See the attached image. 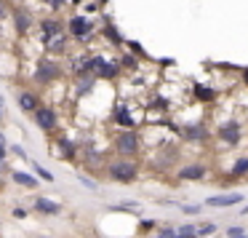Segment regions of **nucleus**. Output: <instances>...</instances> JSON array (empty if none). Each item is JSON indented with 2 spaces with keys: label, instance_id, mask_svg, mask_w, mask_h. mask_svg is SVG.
Returning <instances> with one entry per match:
<instances>
[{
  "label": "nucleus",
  "instance_id": "f257e3e1",
  "mask_svg": "<svg viewBox=\"0 0 248 238\" xmlns=\"http://www.w3.org/2000/svg\"><path fill=\"white\" fill-rule=\"evenodd\" d=\"M107 171H109V179H112V182H120V185H131L139 177V169L131 161H115V163H109Z\"/></svg>",
  "mask_w": 248,
  "mask_h": 238
},
{
  "label": "nucleus",
  "instance_id": "f03ea898",
  "mask_svg": "<svg viewBox=\"0 0 248 238\" xmlns=\"http://www.w3.org/2000/svg\"><path fill=\"white\" fill-rule=\"evenodd\" d=\"M115 147H118L120 155H136L139 153V136L134 131H125V134H120L115 139Z\"/></svg>",
  "mask_w": 248,
  "mask_h": 238
},
{
  "label": "nucleus",
  "instance_id": "7ed1b4c3",
  "mask_svg": "<svg viewBox=\"0 0 248 238\" xmlns=\"http://www.w3.org/2000/svg\"><path fill=\"white\" fill-rule=\"evenodd\" d=\"M240 201H246L243 193H221V195L208 198V206H214V209H230V206H237Z\"/></svg>",
  "mask_w": 248,
  "mask_h": 238
},
{
  "label": "nucleus",
  "instance_id": "20e7f679",
  "mask_svg": "<svg viewBox=\"0 0 248 238\" xmlns=\"http://www.w3.org/2000/svg\"><path fill=\"white\" fill-rule=\"evenodd\" d=\"M219 139L227 142V145H237V142H240V123H237V120H227V123H221Z\"/></svg>",
  "mask_w": 248,
  "mask_h": 238
},
{
  "label": "nucleus",
  "instance_id": "39448f33",
  "mask_svg": "<svg viewBox=\"0 0 248 238\" xmlns=\"http://www.w3.org/2000/svg\"><path fill=\"white\" fill-rule=\"evenodd\" d=\"M43 43L48 46V49L62 46V27L56 22H43Z\"/></svg>",
  "mask_w": 248,
  "mask_h": 238
},
{
  "label": "nucleus",
  "instance_id": "423d86ee",
  "mask_svg": "<svg viewBox=\"0 0 248 238\" xmlns=\"http://www.w3.org/2000/svg\"><path fill=\"white\" fill-rule=\"evenodd\" d=\"M205 177V166L203 163H192V166H182L179 169V179H203Z\"/></svg>",
  "mask_w": 248,
  "mask_h": 238
},
{
  "label": "nucleus",
  "instance_id": "0eeeda50",
  "mask_svg": "<svg viewBox=\"0 0 248 238\" xmlns=\"http://www.w3.org/2000/svg\"><path fill=\"white\" fill-rule=\"evenodd\" d=\"M35 211H40V214H62V206L56 204V201H51V198H38L35 201Z\"/></svg>",
  "mask_w": 248,
  "mask_h": 238
},
{
  "label": "nucleus",
  "instance_id": "6e6552de",
  "mask_svg": "<svg viewBox=\"0 0 248 238\" xmlns=\"http://www.w3.org/2000/svg\"><path fill=\"white\" fill-rule=\"evenodd\" d=\"M70 30H72V35L83 38V35L91 33V22H88V19H83V17H72L70 19Z\"/></svg>",
  "mask_w": 248,
  "mask_h": 238
},
{
  "label": "nucleus",
  "instance_id": "1a4fd4ad",
  "mask_svg": "<svg viewBox=\"0 0 248 238\" xmlns=\"http://www.w3.org/2000/svg\"><path fill=\"white\" fill-rule=\"evenodd\" d=\"M35 120H38L40 129H54V126H56V115L51 113V110H38Z\"/></svg>",
  "mask_w": 248,
  "mask_h": 238
},
{
  "label": "nucleus",
  "instance_id": "9d476101",
  "mask_svg": "<svg viewBox=\"0 0 248 238\" xmlns=\"http://www.w3.org/2000/svg\"><path fill=\"white\" fill-rule=\"evenodd\" d=\"M19 107L22 110H38V97L32 91H22L19 94Z\"/></svg>",
  "mask_w": 248,
  "mask_h": 238
},
{
  "label": "nucleus",
  "instance_id": "9b49d317",
  "mask_svg": "<svg viewBox=\"0 0 248 238\" xmlns=\"http://www.w3.org/2000/svg\"><path fill=\"white\" fill-rule=\"evenodd\" d=\"M56 72H59V67L51 65V62H43V65L38 67V78H40V81H51V78H56Z\"/></svg>",
  "mask_w": 248,
  "mask_h": 238
},
{
  "label": "nucleus",
  "instance_id": "f8f14e48",
  "mask_svg": "<svg viewBox=\"0 0 248 238\" xmlns=\"http://www.w3.org/2000/svg\"><path fill=\"white\" fill-rule=\"evenodd\" d=\"M195 97L203 99V102H211V99H216V91L208 86H195Z\"/></svg>",
  "mask_w": 248,
  "mask_h": 238
},
{
  "label": "nucleus",
  "instance_id": "ddd939ff",
  "mask_svg": "<svg viewBox=\"0 0 248 238\" xmlns=\"http://www.w3.org/2000/svg\"><path fill=\"white\" fill-rule=\"evenodd\" d=\"M14 182H16V185H24V187H38V179H32L30 174H22V171L14 174Z\"/></svg>",
  "mask_w": 248,
  "mask_h": 238
},
{
  "label": "nucleus",
  "instance_id": "4468645a",
  "mask_svg": "<svg viewBox=\"0 0 248 238\" xmlns=\"http://www.w3.org/2000/svg\"><path fill=\"white\" fill-rule=\"evenodd\" d=\"M176 238H198V227H195V225L176 227Z\"/></svg>",
  "mask_w": 248,
  "mask_h": 238
},
{
  "label": "nucleus",
  "instance_id": "2eb2a0df",
  "mask_svg": "<svg viewBox=\"0 0 248 238\" xmlns=\"http://www.w3.org/2000/svg\"><path fill=\"white\" fill-rule=\"evenodd\" d=\"M243 174H248V158H237L232 166V177H243Z\"/></svg>",
  "mask_w": 248,
  "mask_h": 238
},
{
  "label": "nucleus",
  "instance_id": "dca6fc26",
  "mask_svg": "<svg viewBox=\"0 0 248 238\" xmlns=\"http://www.w3.org/2000/svg\"><path fill=\"white\" fill-rule=\"evenodd\" d=\"M216 233V225H198V238H208V236H214Z\"/></svg>",
  "mask_w": 248,
  "mask_h": 238
},
{
  "label": "nucleus",
  "instance_id": "f3484780",
  "mask_svg": "<svg viewBox=\"0 0 248 238\" xmlns=\"http://www.w3.org/2000/svg\"><path fill=\"white\" fill-rule=\"evenodd\" d=\"M203 136H205L203 126H192V129H187V139H203Z\"/></svg>",
  "mask_w": 248,
  "mask_h": 238
},
{
  "label": "nucleus",
  "instance_id": "a211bd4d",
  "mask_svg": "<svg viewBox=\"0 0 248 238\" xmlns=\"http://www.w3.org/2000/svg\"><path fill=\"white\" fill-rule=\"evenodd\" d=\"M155 238H176V227H160V230H157V236Z\"/></svg>",
  "mask_w": 248,
  "mask_h": 238
},
{
  "label": "nucleus",
  "instance_id": "6ab92c4d",
  "mask_svg": "<svg viewBox=\"0 0 248 238\" xmlns=\"http://www.w3.org/2000/svg\"><path fill=\"white\" fill-rule=\"evenodd\" d=\"M224 236L227 238H235V236H248V233H246V227H227Z\"/></svg>",
  "mask_w": 248,
  "mask_h": 238
},
{
  "label": "nucleus",
  "instance_id": "aec40b11",
  "mask_svg": "<svg viewBox=\"0 0 248 238\" xmlns=\"http://www.w3.org/2000/svg\"><path fill=\"white\" fill-rule=\"evenodd\" d=\"M35 171H38V177L43 179V182H54V177H51V171H46L43 166H35Z\"/></svg>",
  "mask_w": 248,
  "mask_h": 238
},
{
  "label": "nucleus",
  "instance_id": "412c9836",
  "mask_svg": "<svg viewBox=\"0 0 248 238\" xmlns=\"http://www.w3.org/2000/svg\"><path fill=\"white\" fill-rule=\"evenodd\" d=\"M16 24H19V30H27L30 17H27V14H16Z\"/></svg>",
  "mask_w": 248,
  "mask_h": 238
},
{
  "label": "nucleus",
  "instance_id": "4be33fe9",
  "mask_svg": "<svg viewBox=\"0 0 248 238\" xmlns=\"http://www.w3.org/2000/svg\"><path fill=\"white\" fill-rule=\"evenodd\" d=\"M118 120H120V123H125V126H131V118L125 115V110H123V107L118 110Z\"/></svg>",
  "mask_w": 248,
  "mask_h": 238
},
{
  "label": "nucleus",
  "instance_id": "5701e85b",
  "mask_svg": "<svg viewBox=\"0 0 248 238\" xmlns=\"http://www.w3.org/2000/svg\"><path fill=\"white\" fill-rule=\"evenodd\" d=\"M182 211H184V214H198V206H182Z\"/></svg>",
  "mask_w": 248,
  "mask_h": 238
},
{
  "label": "nucleus",
  "instance_id": "b1692460",
  "mask_svg": "<svg viewBox=\"0 0 248 238\" xmlns=\"http://www.w3.org/2000/svg\"><path fill=\"white\" fill-rule=\"evenodd\" d=\"M152 227H155V220H144V222H141V230H152Z\"/></svg>",
  "mask_w": 248,
  "mask_h": 238
},
{
  "label": "nucleus",
  "instance_id": "393cba45",
  "mask_svg": "<svg viewBox=\"0 0 248 238\" xmlns=\"http://www.w3.org/2000/svg\"><path fill=\"white\" fill-rule=\"evenodd\" d=\"M14 217H16V220H24V217H27V209H14Z\"/></svg>",
  "mask_w": 248,
  "mask_h": 238
},
{
  "label": "nucleus",
  "instance_id": "a878e982",
  "mask_svg": "<svg viewBox=\"0 0 248 238\" xmlns=\"http://www.w3.org/2000/svg\"><path fill=\"white\" fill-rule=\"evenodd\" d=\"M3 161H6V147H0V166H3Z\"/></svg>",
  "mask_w": 248,
  "mask_h": 238
},
{
  "label": "nucleus",
  "instance_id": "bb28decb",
  "mask_svg": "<svg viewBox=\"0 0 248 238\" xmlns=\"http://www.w3.org/2000/svg\"><path fill=\"white\" fill-rule=\"evenodd\" d=\"M243 81H246V83H248V70H246V72H243Z\"/></svg>",
  "mask_w": 248,
  "mask_h": 238
},
{
  "label": "nucleus",
  "instance_id": "cd10ccee",
  "mask_svg": "<svg viewBox=\"0 0 248 238\" xmlns=\"http://www.w3.org/2000/svg\"><path fill=\"white\" fill-rule=\"evenodd\" d=\"M48 3H54V6H59V3H62V0H48Z\"/></svg>",
  "mask_w": 248,
  "mask_h": 238
},
{
  "label": "nucleus",
  "instance_id": "c85d7f7f",
  "mask_svg": "<svg viewBox=\"0 0 248 238\" xmlns=\"http://www.w3.org/2000/svg\"><path fill=\"white\" fill-rule=\"evenodd\" d=\"M0 17H3V0H0Z\"/></svg>",
  "mask_w": 248,
  "mask_h": 238
},
{
  "label": "nucleus",
  "instance_id": "c756f323",
  "mask_svg": "<svg viewBox=\"0 0 248 238\" xmlns=\"http://www.w3.org/2000/svg\"><path fill=\"white\" fill-rule=\"evenodd\" d=\"M0 147H3V134H0Z\"/></svg>",
  "mask_w": 248,
  "mask_h": 238
},
{
  "label": "nucleus",
  "instance_id": "7c9ffc66",
  "mask_svg": "<svg viewBox=\"0 0 248 238\" xmlns=\"http://www.w3.org/2000/svg\"><path fill=\"white\" fill-rule=\"evenodd\" d=\"M243 214H248V206H246V209H243Z\"/></svg>",
  "mask_w": 248,
  "mask_h": 238
},
{
  "label": "nucleus",
  "instance_id": "2f4dec72",
  "mask_svg": "<svg viewBox=\"0 0 248 238\" xmlns=\"http://www.w3.org/2000/svg\"><path fill=\"white\" fill-rule=\"evenodd\" d=\"M235 238H248V236H235Z\"/></svg>",
  "mask_w": 248,
  "mask_h": 238
},
{
  "label": "nucleus",
  "instance_id": "473e14b6",
  "mask_svg": "<svg viewBox=\"0 0 248 238\" xmlns=\"http://www.w3.org/2000/svg\"><path fill=\"white\" fill-rule=\"evenodd\" d=\"M40 238H48V236H40Z\"/></svg>",
  "mask_w": 248,
  "mask_h": 238
}]
</instances>
